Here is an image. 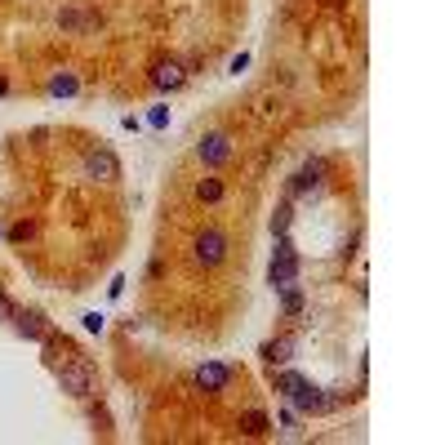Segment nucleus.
<instances>
[{
    "label": "nucleus",
    "mask_w": 445,
    "mask_h": 445,
    "mask_svg": "<svg viewBox=\"0 0 445 445\" xmlns=\"http://www.w3.org/2000/svg\"><path fill=\"white\" fill-rule=\"evenodd\" d=\"M58 23L63 27H94L98 18H94V14H80V9H67V14H58Z\"/></svg>",
    "instance_id": "17"
},
{
    "label": "nucleus",
    "mask_w": 445,
    "mask_h": 445,
    "mask_svg": "<svg viewBox=\"0 0 445 445\" xmlns=\"http://www.w3.org/2000/svg\"><path fill=\"white\" fill-rule=\"evenodd\" d=\"M321 174H325V160H307L294 178H290V196H303L312 187H321Z\"/></svg>",
    "instance_id": "11"
},
{
    "label": "nucleus",
    "mask_w": 445,
    "mask_h": 445,
    "mask_svg": "<svg viewBox=\"0 0 445 445\" xmlns=\"http://www.w3.org/2000/svg\"><path fill=\"white\" fill-rule=\"evenodd\" d=\"M80 321H85V329H94V334H98V329H102V316H98V312H85Z\"/></svg>",
    "instance_id": "19"
},
{
    "label": "nucleus",
    "mask_w": 445,
    "mask_h": 445,
    "mask_svg": "<svg viewBox=\"0 0 445 445\" xmlns=\"http://www.w3.org/2000/svg\"><path fill=\"white\" fill-rule=\"evenodd\" d=\"M151 125L165 129V125H169V111H165V107H156V111H151Z\"/></svg>",
    "instance_id": "20"
},
{
    "label": "nucleus",
    "mask_w": 445,
    "mask_h": 445,
    "mask_svg": "<svg viewBox=\"0 0 445 445\" xmlns=\"http://www.w3.org/2000/svg\"><path fill=\"white\" fill-rule=\"evenodd\" d=\"M294 276H299V254L285 236H276V254H272L268 281H272V290H285V285H294Z\"/></svg>",
    "instance_id": "3"
},
{
    "label": "nucleus",
    "mask_w": 445,
    "mask_h": 445,
    "mask_svg": "<svg viewBox=\"0 0 445 445\" xmlns=\"http://www.w3.org/2000/svg\"><path fill=\"white\" fill-rule=\"evenodd\" d=\"M245 67H250V54H236V58H232V72H236V76H241Z\"/></svg>",
    "instance_id": "21"
},
{
    "label": "nucleus",
    "mask_w": 445,
    "mask_h": 445,
    "mask_svg": "<svg viewBox=\"0 0 445 445\" xmlns=\"http://www.w3.org/2000/svg\"><path fill=\"white\" fill-rule=\"evenodd\" d=\"M276 392H285L290 405H294V410H303V414H321V410H329L325 392H321L316 383H307V378H299V374H276Z\"/></svg>",
    "instance_id": "1"
},
{
    "label": "nucleus",
    "mask_w": 445,
    "mask_h": 445,
    "mask_svg": "<svg viewBox=\"0 0 445 445\" xmlns=\"http://www.w3.org/2000/svg\"><path fill=\"white\" fill-rule=\"evenodd\" d=\"M241 432H245V437H263V432H268V414H263V410H250L241 419Z\"/></svg>",
    "instance_id": "14"
},
{
    "label": "nucleus",
    "mask_w": 445,
    "mask_h": 445,
    "mask_svg": "<svg viewBox=\"0 0 445 445\" xmlns=\"http://www.w3.org/2000/svg\"><path fill=\"white\" fill-rule=\"evenodd\" d=\"M183 80H187V72H183V63H174V58H165V63H156L151 67V85L156 89H183Z\"/></svg>",
    "instance_id": "8"
},
{
    "label": "nucleus",
    "mask_w": 445,
    "mask_h": 445,
    "mask_svg": "<svg viewBox=\"0 0 445 445\" xmlns=\"http://www.w3.org/2000/svg\"><path fill=\"white\" fill-rule=\"evenodd\" d=\"M290 219H294V210H290V196L276 205V214H272V236H285L290 232Z\"/></svg>",
    "instance_id": "15"
},
{
    "label": "nucleus",
    "mask_w": 445,
    "mask_h": 445,
    "mask_svg": "<svg viewBox=\"0 0 445 445\" xmlns=\"http://www.w3.org/2000/svg\"><path fill=\"white\" fill-rule=\"evenodd\" d=\"M281 294H285V299H281V312H285V316H299V312H303V294L294 285H285Z\"/></svg>",
    "instance_id": "16"
},
{
    "label": "nucleus",
    "mask_w": 445,
    "mask_h": 445,
    "mask_svg": "<svg viewBox=\"0 0 445 445\" xmlns=\"http://www.w3.org/2000/svg\"><path fill=\"white\" fill-rule=\"evenodd\" d=\"M227 156H232V138H227V134H219V129H214V134L201 138V160H205L210 169H219Z\"/></svg>",
    "instance_id": "7"
},
{
    "label": "nucleus",
    "mask_w": 445,
    "mask_h": 445,
    "mask_svg": "<svg viewBox=\"0 0 445 445\" xmlns=\"http://www.w3.org/2000/svg\"><path fill=\"white\" fill-rule=\"evenodd\" d=\"M227 383H232V365H223V361H205L196 370V387H205V392H223Z\"/></svg>",
    "instance_id": "6"
},
{
    "label": "nucleus",
    "mask_w": 445,
    "mask_h": 445,
    "mask_svg": "<svg viewBox=\"0 0 445 445\" xmlns=\"http://www.w3.org/2000/svg\"><path fill=\"white\" fill-rule=\"evenodd\" d=\"M58 387L76 401H85V396H94V361L89 356H67V361L58 365Z\"/></svg>",
    "instance_id": "2"
},
{
    "label": "nucleus",
    "mask_w": 445,
    "mask_h": 445,
    "mask_svg": "<svg viewBox=\"0 0 445 445\" xmlns=\"http://www.w3.org/2000/svg\"><path fill=\"white\" fill-rule=\"evenodd\" d=\"M14 329H18L23 338H36V343H45V338L54 334V329L45 325V316H41V312H14Z\"/></svg>",
    "instance_id": "9"
},
{
    "label": "nucleus",
    "mask_w": 445,
    "mask_h": 445,
    "mask_svg": "<svg viewBox=\"0 0 445 445\" xmlns=\"http://www.w3.org/2000/svg\"><path fill=\"white\" fill-rule=\"evenodd\" d=\"M0 321H14V307H9V299L0 294Z\"/></svg>",
    "instance_id": "22"
},
{
    "label": "nucleus",
    "mask_w": 445,
    "mask_h": 445,
    "mask_svg": "<svg viewBox=\"0 0 445 445\" xmlns=\"http://www.w3.org/2000/svg\"><path fill=\"white\" fill-rule=\"evenodd\" d=\"M192 254H196V263H201V268H219V263L227 259V236L219 232V227H205V232L196 236Z\"/></svg>",
    "instance_id": "4"
},
{
    "label": "nucleus",
    "mask_w": 445,
    "mask_h": 445,
    "mask_svg": "<svg viewBox=\"0 0 445 445\" xmlns=\"http://www.w3.org/2000/svg\"><path fill=\"white\" fill-rule=\"evenodd\" d=\"M294 347H299V338L294 334H281V338H272L268 347H263V361L276 370V365H290L294 361Z\"/></svg>",
    "instance_id": "10"
},
{
    "label": "nucleus",
    "mask_w": 445,
    "mask_h": 445,
    "mask_svg": "<svg viewBox=\"0 0 445 445\" xmlns=\"http://www.w3.org/2000/svg\"><path fill=\"white\" fill-rule=\"evenodd\" d=\"M76 89H80V80H76L72 72H58V76L50 80V94H54V98H72Z\"/></svg>",
    "instance_id": "12"
},
{
    "label": "nucleus",
    "mask_w": 445,
    "mask_h": 445,
    "mask_svg": "<svg viewBox=\"0 0 445 445\" xmlns=\"http://www.w3.org/2000/svg\"><path fill=\"white\" fill-rule=\"evenodd\" d=\"M196 201H205V205L223 201V183L219 178H201V183H196Z\"/></svg>",
    "instance_id": "13"
},
{
    "label": "nucleus",
    "mask_w": 445,
    "mask_h": 445,
    "mask_svg": "<svg viewBox=\"0 0 445 445\" xmlns=\"http://www.w3.org/2000/svg\"><path fill=\"white\" fill-rule=\"evenodd\" d=\"M5 89H9V80H5V76H0V94H5Z\"/></svg>",
    "instance_id": "23"
},
{
    "label": "nucleus",
    "mask_w": 445,
    "mask_h": 445,
    "mask_svg": "<svg viewBox=\"0 0 445 445\" xmlns=\"http://www.w3.org/2000/svg\"><path fill=\"white\" fill-rule=\"evenodd\" d=\"M85 174L98 178V183H116V178H120V160L111 156L107 147H89V151H85Z\"/></svg>",
    "instance_id": "5"
},
{
    "label": "nucleus",
    "mask_w": 445,
    "mask_h": 445,
    "mask_svg": "<svg viewBox=\"0 0 445 445\" xmlns=\"http://www.w3.org/2000/svg\"><path fill=\"white\" fill-rule=\"evenodd\" d=\"M32 232H36V223H14V227H9V241H18V245H23V241H32Z\"/></svg>",
    "instance_id": "18"
}]
</instances>
